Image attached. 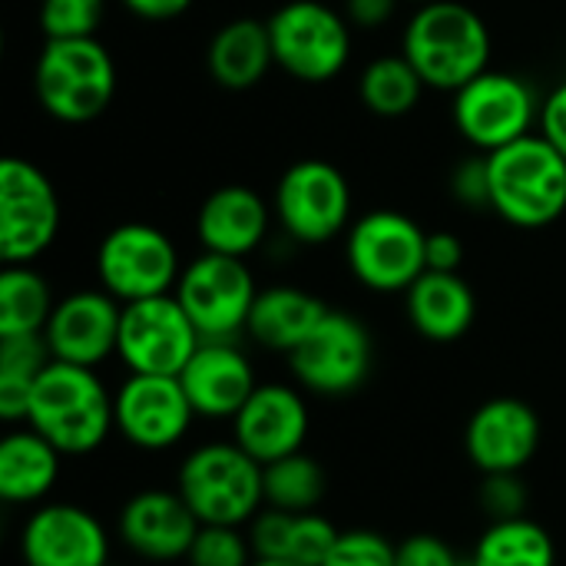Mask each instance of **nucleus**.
I'll use <instances>...</instances> for the list:
<instances>
[{"mask_svg": "<svg viewBox=\"0 0 566 566\" xmlns=\"http://www.w3.org/2000/svg\"><path fill=\"white\" fill-rule=\"evenodd\" d=\"M325 488L328 481H325L322 464L305 451H295L289 458L265 464V507L308 514L322 504Z\"/></svg>", "mask_w": 566, "mask_h": 566, "instance_id": "31", "label": "nucleus"}, {"mask_svg": "<svg viewBox=\"0 0 566 566\" xmlns=\"http://www.w3.org/2000/svg\"><path fill=\"white\" fill-rule=\"evenodd\" d=\"M275 216L302 245L332 242L352 216V186L325 159H302L285 169L275 189Z\"/></svg>", "mask_w": 566, "mask_h": 566, "instance_id": "14", "label": "nucleus"}, {"mask_svg": "<svg viewBox=\"0 0 566 566\" xmlns=\"http://www.w3.org/2000/svg\"><path fill=\"white\" fill-rule=\"evenodd\" d=\"M415 3H431V0H415Z\"/></svg>", "mask_w": 566, "mask_h": 566, "instance_id": "45", "label": "nucleus"}, {"mask_svg": "<svg viewBox=\"0 0 566 566\" xmlns=\"http://www.w3.org/2000/svg\"><path fill=\"white\" fill-rule=\"evenodd\" d=\"M196 418L232 421L259 388L255 368L235 342H202L179 375Z\"/></svg>", "mask_w": 566, "mask_h": 566, "instance_id": "21", "label": "nucleus"}, {"mask_svg": "<svg viewBox=\"0 0 566 566\" xmlns=\"http://www.w3.org/2000/svg\"><path fill=\"white\" fill-rule=\"evenodd\" d=\"M252 566H305V564H298V560H285V557H255Z\"/></svg>", "mask_w": 566, "mask_h": 566, "instance_id": "43", "label": "nucleus"}, {"mask_svg": "<svg viewBox=\"0 0 566 566\" xmlns=\"http://www.w3.org/2000/svg\"><path fill=\"white\" fill-rule=\"evenodd\" d=\"M53 295L30 265H7L0 275V338L36 335L53 315Z\"/></svg>", "mask_w": 566, "mask_h": 566, "instance_id": "29", "label": "nucleus"}, {"mask_svg": "<svg viewBox=\"0 0 566 566\" xmlns=\"http://www.w3.org/2000/svg\"><path fill=\"white\" fill-rule=\"evenodd\" d=\"M325 566H398V547L375 531H342Z\"/></svg>", "mask_w": 566, "mask_h": 566, "instance_id": "35", "label": "nucleus"}, {"mask_svg": "<svg viewBox=\"0 0 566 566\" xmlns=\"http://www.w3.org/2000/svg\"><path fill=\"white\" fill-rule=\"evenodd\" d=\"M176 491L199 524L245 527L265 507V468L235 441L199 444L182 458Z\"/></svg>", "mask_w": 566, "mask_h": 566, "instance_id": "4", "label": "nucleus"}, {"mask_svg": "<svg viewBox=\"0 0 566 566\" xmlns=\"http://www.w3.org/2000/svg\"><path fill=\"white\" fill-rule=\"evenodd\" d=\"M471 560L474 566H557V544L531 517L491 521Z\"/></svg>", "mask_w": 566, "mask_h": 566, "instance_id": "28", "label": "nucleus"}, {"mask_svg": "<svg viewBox=\"0 0 566 566\" xmlns=\"http://www.w3.org/2000/svg\"><path fill=\"white\" fill-rule=\"evenodd\" d=\"M292 375L302 388L322 398H342L358 391L375 365L371 332L348 312H332L315 332L289 355Z\"/></svg>", "mask_w": 566, "mask_h": 566, "instance_id": "10", "label": "nucleus"}, {"mask_svg": "<svg viewBox=\"0 0 566 566\" xmlns=\"http://www.w3.org/2000/svg\"><path fill=\"white\" fill-rule=\"evenodd\" d=\"M401 53L421 73L424 86L461 90L491 63V33L478 10L458 0H431L405 27Z\"/></svg>", "mask_w": 566, "mask_h": 566, "instance_id": "2", "label": "nucleus"}, {"mask_svg": "<svg viewBox=\"0 0 566 566\" xmlns=\"http://www.w3.org/2000/svg\"><path fill=\"white\" fill-rule=\"evenodd\" d=\"M23 424L43 434L63 458H86L116 431L113 395L96 368L50 361L33 385Z\"/></svg>", "mask_w": 566, "mask_h": 566, "instance_id": "1", "label": "nucleus"}, {"mask_svg": "<svg viewBox=\"0 0 566 566\" xmlns=\"http://www.w3.org/2000/svg\"><path fill=\"white\" fill-rule=\"evenodd\" d=\"M491 209L517 229H544L566 212V156L541 133L488 153Z\"/></svg>", "mask_w": 566, "mask_h": 566, "instance_id": "3", "label": "nucleus"}, {"mask_svg": "<svg viewBox=\"0 0 566 566\" xmlns=\"http://www.w3.org/2000/svg\"><path fill=\"white\" fill-rule=\"evenodd\" d=\"M541 136H547L566 156V80L541 106Z\"/></svg>", "mask_w": 566, "mask_h": 566, "instance_id": "40", "label": "nucleus"}, {"mask_svg": "<svg viewBox=\"0 0 566 566\" xmlns=\"http://www.w3.org/2000/svg\"><path fill=\"white\" fill-rule=\"evenodd\" d=\"M527 484L521 481V474H484V488H481V507L488 511L491 521H514V517H527Z\"/></svg>", "mask_w": 566, "mask_h": 566, "instance_id": "36", "label": "nucleus"}, {"mask_svg": "<svg viewBox=\"0 0 566 566\" xmlns=\"http://www.w3.org/2000/svg\"><path fill=\"white\" fill-rule=\"evenodd\" d=\"M398 566H461V557L434 534H411L398 544Z\"/></svg>", "mask_w": 566, "mask_h": 566, "instance_id": "38", "label": "nucleus"}, {"mask_svg": "<svg viewBox=\"0 0 566 566\" xmlns=\"http://www.w3.org/2000/svg\"><path fill=\"white\" fill-rule=\"evenodd\" d=\"M209 73L226 90H252L275 63L269 23L255 17H239L219 27L209 43Z\"/></svg>", "mask_w": 566, "mask_h": 566, "instance_id": "26", "label": "nucleus"}, {"mask_svg": "<svg viewBox=\"0 0 566 566\" xmlns=\"http://www.w3.org/2000/svg\"><path fill=\"white\" fill-rule=\"evenodd\" d=\"M36 99L60 123H90L103 116L116 93V66L96 36L46 40L36 60Z\"/></svg>", "mask_w": 566, "mask_h": 566, "instance_id": "5", "label": "nucleus"}, {"mask_svg": "<svg viewBox=\"0 0 566 566\" xmlns=\"http://www.w3.org/2000/svg\"><path fill=\"white\" fill-rule=\"evenodd\" d=\"M196 232L206 252L245 259L269 232V206L249 186H222L202 202Z\"/></svg>", "mask_w": 566, "mask_h": 566, "instance_id": "22", "label": "nucleus"}, {"mask_svg": "<svg viewBox=\"0 0 566 566\" xmlns=\"http://www.w3.org/2000/svg\"><path fill=\"white\" fill-rule=\"evenodd\" d=\"M123 302L103 292H73L53 305V315L43 328V338L53 352V361L99 368L116 355Z\"/></svg>", "mask_w": 566, "mask_h": 566, "instance_id": "18", "label": "nucleus"}, {"mask_svg": "<svg viewBox=\"0 0 566 566\" xmlns=\"http://www.w3.org/2000/svg\"><path fill=\"white\" fill-rule=\"evenodd\" d=\"M199 517L192 507L182 501L179 491H139L133 494L116 521L119 541L143 560L153 564H176L186 560L196 534H199Z\"/></svg>", "mask_w": 566, "mask_h": 566, "instance_id": "19", "label": "nucleus"}, {"mask_svg": "<svg viewBox=\"0 0 566 566\" xmlns=\"http://www.w3.org/2000/svg\"><path fill=\"white\" fill-rule=\"evenodd\" d=\"M186 560L189 566H252L255 551L249 534H242V527L202 524Z\"/></svg>", "mask_w": 566, "mask_h": 566, "instance_id": "33", "label": "nucleus"}, {"mask_svg": "<svg viewBox=\"0 0 566 566\" xmlns=\"http://www.w3.org/2000/svg\"><path fill=\"white\" fill-rule=\"evenodd\" d=\"M255 279L242 259L202 252L179 275L176 298L199 328L202 342H235L255 305Z\"/></svg>", "mask_w": 566, "mask_h": 566, "instance_id": "7", "label": "nucleus"}, {"mask_svg": "<svg viewBox=\"0 0 566 566\" xmlns=\"http://www.w3.org/2000/svg\"><path fill=\"white\" fill-rule=\"evenodd\" d=\"M60 232V199L53 182L27 159L0 163V255L7 265H30Z\"/></svg>", "mask_w": 566, "mask_h": 566, "instance_id": "12", "label": "nucleus"}, {"mask_svg": "<svg viewBox=\"0 0 566 566\" xmlns=\"http://www.w3.org/2000/svg\"><path fill=\"white\" fill-rule=\"evenodd\" d=\"M398 10V0H348V20L365 30L385 27Z\"/></svg>", "mask_w": 566, "mask_h": 566, "instance_id": "41", "label": "nucleus"}, {"mask_svg": "<svg viewBox=\"0 0 566 566\" xmlns=\"http://www.w3.org/2000/svg\"><path fill=\"white\" fill-rule=\"evenodd\" d=\"M116 431L139 451H169L189 434L196 411L176 375H129L116 395Z\"/></svg>", "mask_w": 566, "mask_h": 566, "instance_id": "15", "label": "nucleus"}, {"mask_svg": "<svg viewBox=\"0 0 566 566\" xmlns=\"http://www.w3.org/2000/svg\"><path fill=\"white\" fill-rule=\"evenodd\" d=\"M541 438V418L527 401L491 398L471 415L464 451L481 474H521L537 458Z\"/></svg>", "mask_w": 566, "mask_h": 566, "instance_id": "16", "label": "nucleus"}, {"mask_svg": "<svg viewBox=\"0 0 566 566\" xmlns=\"http://www.w3.org/2000/svg\"><path fill=\"white\" fill-rule=\"evenodd\" d=\"M421 90H424V80L405 53L371 60L358 83L361 103L375 116H388V119L411 113L421 99Z\"/></svg>", "mask_w": 566, "mask_h": 566, "instance_id": "30", "label": "nucleus"}, {"mask_svg": "<svg viewBox=\"0 0 566 566\" xmlns=\"http://www.w3.org/2000/svg\"><path fill=\"white\" fill-rule=\"evenodd\" d=\"M328 315V305L315 298L305 289L292 285H275L255 295L252 315H249V338H255L269 352L292 355L312 332L315 325Z\"/></svg>", "mask_w": 566, "mask_h": 566, "instance_id": "25", "label": "nucleus"}, {"mask_svg": "<svg viewBox=\"0 0 566 566\" xmlns=\"http://www.w3.org/2000/svg\"><path fill=\"white\" fill-rule=\"evenodd\" d=\"M123 7L143 20H172L192 7V0H123Z\"/></svg>", "mask_w": 566, "mask_h": 566, "instance_id": "42", "label": "nucleus"}, {"mask_svg": "<svg viewBox=\"0 0 566 566\" xmlns=\"http://www.w3.org/2000/svg\"><path fill=\"white\" fill-rule=\"evenodd\" d=\"M338 527L332 521H325L322 514L308 511V514H295L292 524V541H289V557L285 560H298L305 566H325L328 554L338 544Z\"/></svg>", "mask_w": 566, "mask_h": 566, "instance_id": "34", "label": "nucleus"}, {"mask_svg": "<svg viewBox=\"0 0 566 566\" xmlns=\"http://www.w3.org/2000/svg\"><path fill=\"white\" fill-rule=\"evenodd\" d=\"M408 318L428 342H458L478 318V298L458 272H424L408 289Z\"/></svg>", "mask_w": 566, "mask_h": 566, "instance_id": "23", "label": "nucleus"}, {"mask_svg": "<svg viewBox=\"0 0 566 566\" xmlns=\"http://www.w3.org/2000/svg\"><path fill=\"white\" fill-rule=\"evenodd\" d=\"M428 272H458L464 262V245L454 232H428L424 242Z\"/></svg>", "mask_w": 566, "mask_h": 566, "instance_id": "39", "label": "nucleus"}, {"mask_svg": "<svg viewBox=\"0 0 566 566\" xmlns=\"http://www.w3.org/2000/svg\"><path fill=\"white\" fill-rule=\"evenodd\" d=\"M428 232L395 209L361 216L348 232V265L371 292H408L424 272Z\"/></svg>", "mask_w": 566, "mask_h": 566, "instance_id": "8", "label": "nucleus"}, {"mask_svg": "<svg viewBox=\"0 0 566 566\" xmlns=\"http://www.w3.org/2000/svg\"><path fill=\"white\" fill-rule=\"evenodd\" d=\"M461 566H474V560H461Z\"/></svg>", "mask_w": 566, "mask_h": 566, "instance_id": "44", "label": "nucleus"}, {"mask_svg": "<svg viewBox=\"0 0 566 566\" xmlns=\"http://www.w3.org/2000/svg\"><path fill=\"white\" fill-rule=\"evenodd\" d=\"M27 566H109V534L86 507L40 504L20 531Z\"/></svg>", "mask_w": 566, "mask_h": 566, "instance_id": "17", "label": "nucleus"}, {"mask_svg": "<svg viewBox=\"0 0 566 566\" xmlns=\"http://www.w3.org/2000/svg\"><path fill=\"white\" fill-rule=\"evenodd\" d=\"M99 285L116 302L169 295L179 285V255L169 235L146 222L116 226L96 252Z\"/></svg>", "mask_w": 566, "mask_h": 566, "instance_id": "11", "label": "nucleus"}, {"mask_svg": "<svg viewBox=\"0 0 566 566\" xmlns=\"http://www.w3.org/2000/svg\"><path fill=\"white\" fill-rule=\"evenodd\" d=\"M199 345L202 335L176 295H156L123 305L116 358L129 368V375L179 378Z\"/></svg>", "mask_w": 566, "mask_h": 566, "instance_id": "9", "label": "nucleus"}, {"mask_svg": "<svg viewBox=\"0 0 566 566\" xmlns=\"http://www.w3.org/2000/svg\"><path fill=\"white\" fill-rule=\"evenodd\" d=\"M275 63L302 83L335 80L352 53V33L342 13L318 0H289L269 20Z\"/></svg>", "mask_w": 566, "mask_h": 566, "instance_id": "6", "label": "nucleus"}, {"mask_svg": "<svg viewBox=\"0 0 566 566\" xmlns=\"http://www.w3.org/2000/svg\"><path fill=\"white\" fill-rule=\"evenodd\" d=\"M50 361L53 352L43 332L0 338V418L3 421L10 424L27 421L33 385L50 368Z\"/></svg>", "mask_w": 566, "mask_h": 566, "instance_id": "27", "label": "nucleus"}, {"mask_svg": "<svg viewBox=\"0 0 566 566\" xmlns=\"http://www.w3.org/2000/svg\"><path fill=\"white\" fill-rule=\"evenodd\" d=\"M308 405L292 385H259L242 411L232 418V441L262 468L305 448Z\"/></svg>", "mask_w": 566, "mask_h": 566, "instance_id": "20", "label": "nucleus"}, {"mask_svg": "<svg viewBox=\"0 0 566 566\" xmlns=\"http://www.w3.org/2000/svg\"><path fill=\"white\" fill-rule=\"evenodd\" d=\"M63 471V454L33 428H17L0 441V501L33 507L50 497Z\"/></svg>", "mask_w": 566, "mask_h": 566, "instance_id": "24", "label": "nucleus"}, {"mask_svg": "<svg viewBox=\"0 0 566 566\" xmlns=\"http://www.w3.org/2000/svg\"><path fill=\"white\" fill-rule=\"evenodd\" d=\"M106 13V0H43L40 30L46 40H83L96 36Z\"/></svg>", "mask_w": 566, "mask_h": 566, "instance_id": "32", "label": "nucleus"}, {"mask_svg": "<svg viewBox=\"0 0 566 566\" xmlns=\"http://www.w3.org/2000/svg\"><path fill=\"white\" fill-rule=\"evenodd\" d=\"M534 119H541L537 96L531 83L514 73L484 70L454 93L458 133L484 153L531 136Z\"/></svg>", "mask_w": 566, "mask_h": 566, "instance_id": "13", "label": "nucleus"}, {"mask_svg": "<svg viewBox=\"0 0 566 566\" xmlns=\"http://www.w3.org/2000/svg\"><path fill=\"white\" fill-rule=\"evenodd\" d=\"M451 192L458 196V202H464L471 209H491V169H488V156L464 159L454 169V176H451Z\"/></svg>", "mask_w": 566, "mask_h": 566, "instance_id": "37", "label": "nucleus"}]
</instances>
